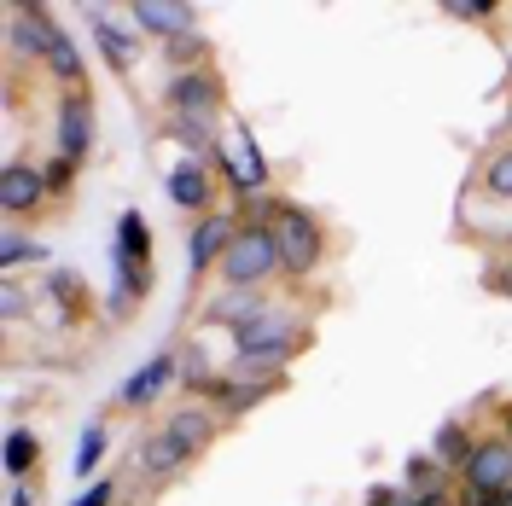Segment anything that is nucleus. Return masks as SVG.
Listing matches in <instances>:
<instances>
[{"instance_id": "nucleus-1", "label": "nucleus", "mask_w": 512, "mask_h": 506, "mask_svg": "<svg viewBox=\"0 0 512 506\" xmlns=\"http://www.w3.org/2000/svg\"><path fill=\"white\" fill-rule=\"evenodd\" d=\"M303 344H309V332H303L286 309H274V303H262V309L233 332V355H239V367H262V373H274V361L297 355Z\"/></svg>"}, {"instance_id": "nucleus-2", "label": "nucleus", "mask_w": 512, "mask_h": 506, "mask_svg": "<svg viewBox=\"0 0 512 506\" xmlns=\"http://www.w3.org/2000/svg\"><path fill=\"white\" fill-rule=\"evenodd\" d=\"M274 245H280L286 274H315L320 256H326V233H320V222L303 204H280L274 210Z\"/></svg>"}, {"instance_id": "nucleus-3", "label": "nucleus", "mask_w": 512, "mask_h": 506, "mask_svg": "<svg viewBox=\"0 0 512 506\" xmlns=\"http://www.w3.org/2000/svg\"><path fill=\"white\" fill-rule=\"evenodd\" d=\"M274 268H286L280 262V245H274V227H239V239L222 256V280L239 285V291H256Z\"/></svg>"}, {"instance_id": "nucleus-4", "label": "nucleus", "mask_w": 512, "mask_h": 506, "mask_svg": "<svg viewBox=\"0 0 512 506\" xmlns=\"http://www.w3.org/2000/svg\"><path fill=\"white\" fill-rule=\"evenodd\" d=\"M169 105H175V117H187V123H210V117L222 111V82H216L210 70H175V76H169Z\"/></svg>"}, {"instance_id": "nucleus-5", "label": "nucleus", "mask_w": 512, "mask_h": 506, "mask_svg": "<svg viewBox=\"0 0 512 506\" xmlns=\"http://www.w3.org/2000/svg\"><path fill=\"white\" fill-rule=\"evenodd\" d=\"M466 489L472 495H507L512 489V437H489L466 460Z\"/></svg>"}, {"instance_id": "nucleus-6", "label": "nucleus", "mask_w": 512, "mask_h": 506, "mask_svg": "<svg viewBox=\"0 0 512 506\" xmlns=\"http://www.w3.org/2000/svg\"><path fill=\"white\" fill-rule=\"evenodd\" d=\"M88 146H94V94L70 88L64 105H59V158L64 163H82V158H88Z\"/></svg>"}, {"instance_id": "nucleus-7", "label": "nucleus", "mask_w": 512, "mask_h": 506, "mask_svg": "<svg viewBox=\"0 0 512 506\" xmlns=\"http://www.w3.org/2000/svg\"><path fill=\"white\" fill-rule=\"evenodd\" d=\"M47 192H53V187H47V175H41L35 163H6V169H0V210H6V216L35 210Z\"/></svg>"}, {"instance_id": "nucleus-8", "label": "nucleus", "mask_w": 512, "mask_h": 506, "mask_svg": "<svg viewBox=\"0 0 512 506\" xmlns=\"http://www.w3.org/2000/svg\"><path fill=\"white\" fill-rule=\"evenodd\" d=\"M134 12V24L140 30H152V35H169V41H181V35H192V6H181V0H134L128 6Z\"/></svg>"}, {"instance_id": "nucleus-9", "label": "nucleus", "mask_w": 512, "mask_h": 506, "mask_svg": "<svg viewBox=\"0 0 512 506\" xmlns=\"http://www.w3.org/2000/svg\"><path fill=\"white\" fill-rule=\"evenodd\" d=\"M239 239V227L233 216H204V222L192 227V274H204V268H222L227 245Z\"/></svg>"}, {"instance_id": "nucleus-10", "label": "nucleus", "mask_w": 512, "mask_h": 506, "mask_svg": "<svg viewBox=\"0 0 512 506\" xmlns=\"http://www.w3.org/2000/svg\"><path fill=\"white\" fill-rule=\"evenodd\" d=\"M169 373H175V349L152 355V361H146V367H140V373H134L123 390H117V402H123V408H146V402L158 396L163 384H169Z\"/></svg>"}, {"instance_id": "nucleus-11", "label": "nucleus", "mask_w": 512, "mask_h": 506, "mask_svg": "<svg viewBox=\"0 0 512 506\" xmlns=\"http://www.w3.org/2000/svg\"><path fill=\"white\" fill-rule=\"evenodd\" d=\"M187 460H192V448L181 443L175 431H152V437H146V448H140V466H146V477H175Z\"/></svg>"}, {"instance_id": "nucleus-12", "label": "nucleus", "mask_w": 512, "mask_h": 506, "mask_svg": "<svg viewBox=\"0 0 512 506\" xmlns=\"http://www.w3.org/2000/svg\"><path fill=\"white\" fill-rule=\"evenodd\" d=\"M169 198H175L181 210H204V204H210V175H204L198 163L169 169Z\"/></svg>"}, {"instance_id": "nucleus-13", "label": "nucleus", "mask_w": 512, "mask_h": 506, "mask_svg": "<svg viewBox=\"0 0 512 506\" xmlns=\"http://www.w3.org/2000/svg\"><path fill=\"white\" fill-rule=\"evenodd\" d=\"M169 431H175V437H181L192 454H198V448L216 437V413H204V408H175V413H169Z\"/></svg>"}, {"instance_id": "nucleus-14", "label": "nucleus", "mask_w": 512, "mask_h": 506, "mask_svg": "<svg viewBox=\"0 0 512 506\" xmlns=\"http://www.w3.org/2000/svg\"><path fill=\"white\" fill-rule=\"evenodd\" d=\"M431 460H443V466H466V460H472L466 425H454V419H448L443 431H437V443H431Z\"/></svg>"}, {"instance_id": "nucleus-15", "label": "nucleus", "mask_w": 512, "mask_h": 506, "mask_svg": "<svg viewBox=\"0 0 512 506\" xmlns=\"http://www.w3.org/2000/svg\"><path fill=\"white\" fill-rule=\"evenodd\" d=\"M94 35H99V47H105V59L117 64V70H128V64H134V41H128V35L117 30L111 18H99V12H94Z\"/></svg>"}, {"instance_id": "nucleus-16", "label": "nucleus", "mask_w": 512, "mask_h": 506, "mask_svg": "<svg viewBox=\"0 0 512 506\" xmlns=\"http://www.w3.org/2000/svg\"><path fill=\"white\" fill-rule=\"evenodd\" d=\"M35 454H41V443H35L30 431H12V437H6V472L24 477L35 466Z\"/></svg>"}, {"instance_id": "nucleus-17", "label": "nucleus", "mask_w": 512, "mask_h": 506, "mask_svg": "<svg viewBox=\"0 0 512 506\" xmlns=\"http://www.w3.org/2000/svg\"><path fill=\"white\" fill-rule=\"evenodd\" d=\"M443 460H408V495H437L443 483Z\"/></svg>"}, {"instance_id": "nucleus-18", "label": "nucleus", "mask_w": 512, "mask_h": 506, "mask_svg": "<svg viewBox=\"0 0 512 506\" xmlns=\"http://www.w3.org/2000/svg\"><path fill=\"white\" fill-rule=\"evenodd\" d=\"M99 454H105V425H88V431H82V443H76V477L94 472Z\"/></svg>"}, {"instance_id": "nucleus-19", "label": "nucleus", "mask_w": 512, "mask_h": 506, "mask_svg": "<svg viewBox=\"0 0 512 506\" xmlns=\"http://www.w3.org/2000/svg\"><path fill=\"white\" fill-rule=\"evenodd\" d=\"M483 187L495 192V198H512V152H507V158H495L489 169H483Z\"/></svg>"}, {"instance_id": "nucleus-20", "label": "nucleus", "mask_w": 512, "mask_h": 506, "mask_svg": "<svg viewBox=\"0 0 512 506\" xmlns=\"http://www.w3.org/2000/svg\"><path fill=\"white\" fill-rule=\"evenodd\" d=\"M30 256H41V245L18 239V233H6V251H0V262H6V268H18V262H30Z\"/></svg>"}, {"instance_id": "nucleus-21", "label": "nucleus", "mask_w": 512, "mask_h": 506, "mask_svg": "<svg viewBox=\"0 0 512 506\" xmlns=\"http://www.w3.org/2000/svg\"><path fill=\"white\" fill-rule=\"evenodd\" d=\"M443 12H448V18H483V12H489V0H448Z\"/></svg>"}, {"instance_id": "nucleus-22", "label": "nucleus", "mask_w": 512, "mask_h": 506, "mask_svg": "<svg viewBox=\"0 0 512 506\" xmlns=\"http://www.w3.org/2000/svg\"><path fill=\"white\" fill-rule=\"evenodd\" d=\"M0 297H6V303H0V309H6V320H18V315H24V291H18V285H6Z\"/></svg>"}, {"instance_id": "nucleus-23", "label": "nucleus", "mask_w": 512, "mask_h": 506, "mask_svg": "<svg viewBox=\"0 0 512 506\" xmlns=\"http://www.w3.org/2000/svg\"><path fill=\"white\" fill-rule=\"evenodd\" d=\"M105 501H111V477H105V483H94L82 501H70V506H105Z\"/></svg>"}, {"instance_id": "nucleus-24", "label": "nucleus", "mask_w": 512, "mask_h": 506, "mask_svg": "<svg viewBox=\"0 0 512 506\" xmlns=\"http://www.w3.org/2000/svg\"><path fill=\"white\" fill-rule=\"evenodd\" d=\"M489 291H507V297H512V262H507V268H489Z\"/></svg>"}, {"instance_id": "nucleus-25", "label": "nucleus", "mask_w": 512, "mask_h": 506, "mask_svg": "<svg viewBox=\"0 0 512 506\" xmlns=\"http://www.w3.org/2000/svg\"><path fill=\"white\" fill-rule=\"evenodd\" d=\"M367 506H414V495L402 501V495H390V489H373V495H367Z\"/></svg>"}, {"instance_id": "nucleus-26", "label": "nucleus", "mask_w": 512, "mask_h": 506, "mask_svg": "<svg viewBox=\"0 0 512 506\" xmlns=\"http://www.w3.org/2000/svg\"><path fill=\"white\" fill-rule=\"evenodd\" d=\"M501 506H512V489H507V495H501Z\"/></svg>"}, {"instance_id": "nucleus-27", "label": "nucleus", "mask_w": 512, "mask_h": 506, "mask_svg": "<svg viewBox=\"0 0 512 506\" xmlns=\"http://www.w3.org/2000/svg\"><path fill=\"white\" fill-rule=\"evenodd\" d=\"M507 437H512V413H507Z\"/></svg>"}]
</instances>
